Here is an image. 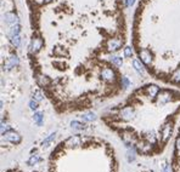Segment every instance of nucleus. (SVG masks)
Instances as JSON below:
<instances>
[{"label":"nucleus","mask_w":180,"mask_h":172,"mask_svg":"<svg viewBox=\"0 0 180 172\" xmlns=\"http://www.w3.org/2000/svg\"><path fill=\"white\" fill-rule=\"evenodd\" d=\"M12 42H13V45L17 47V46L20 45V36H18V35H15V36H13V40H12Z\"/></svg>","instance_id":"obj_12"},{"label":"nucleus","mask_w":180,"mask_h":172,"mask_svg":"<svg viewBox=\"0 0 180 172\" xmlns=\"http://www.w3.org/2000/svg\"><path fill=\"white\" fill-rule=\"evenodd\" d=\"M177 148H178V150L180 152V137L177 139Z\"/></svg>","instance_id":"obj_15"},{"label":"nucleus","mask_w":180,"mask_h":172,"mask_svg":"<svg viewBox=\"0 0 180 172\" xmlns=\"http://www.w3.org/2000/svg\"><path fill=\"white\" fill-rule=\"evenodd\" d=\"M133 66H134V69L140 74V75H144L145 74V69H144V67L141 66V63L138 61V60H134L133 61Z\"/></svg>","instance_id":"obj_3"},{"label":"nucleus","mask_w":180,"mask_h":172,"mask_svg":"<svg viewBox=\"0 0 180 172\" xmlns=\"http://www.w3.org/2000/svg\"><path fill=\"white\" fill-rule=\"evenodd\" d=\"M71 126H72V129H74V130H83L84 129V124H82L79 121H72L71 123Z\"/></svg>","instance_id":"obj_6"},{"label":"nucleus","mask_w":180,"mask_h":172,"mask_svg":"<svg viewBox=\"0 0 180 172\" xmlns=\"http://www.w3.org/2000/svg\"><path fill=\"white\" fill-rule=\"evenodd\" d=\"M170 135V125L169 124H166L162 129V137H163V141H167V138L169 137Z\"/></svg>","instance_id":"obj_5"},{"label":"nucleus","mask_w":180,"mask_h":172,"mask_svg":"<svg viewBox=\"0 0 180 172\" xmlns=\"http://www.w3.org/2000/svg\"><path fill=\"white\" fill-rule=\"evenodd\" d=\"M36 55L46 39L56 36L54 57H66L67 45L101 47L114 53L125 44V0H26Z\"/></svg>","instance_id":"obj_1"},{"label":"nucleus","mask_w":180,"mask_h":172,"mask_svg":"<svg viewBox=\"0 0 180 172\" xmlns=\"http://www.w3.org/2000/svg\"><path fill=\"white\" fill-rule=\"evenodd\" d=\"M34 120H36L38 124H41V120H43V114H41V113H36V114H34Z\"/></svg>","instance_id":"obj_9"},{"label":"nucleus","mask_w":180,"mask_h":172,"mask_svg":"<svg viewBox=\"0 0 180 172\" xmlns=\"http://www.w3.org/2000/svg\"><path fill=\"white\" fill-rule=\"evenodd\" d=\"M124 55H125V57H132V55H133L132 47H125L124 49Z\"/></svg>","instance_id":"obj_10"},{"label":"nucleus","mask_w":180,"mask_h":172,"mask_svg":"<svg viewBox=\"0 0 180 172\" xmlns=\"http://www.w3.org/2000/svg\"><path fill=\"white\" fill-rule=\"evenodd\" d=\"M54 138H55V134H51V136H50V137H48L45 141H44V142H43V145H44V144H45V145H48V143H49V142H51Z\"/></svg>","instance_id":"obj_11"},{"label":"nucleus","mask_w":180,"mask_h":172,"mask_svg":"<svg viewBox=\"0 0 180 172\" xmlns=\"http://www.w3.org/2000/svg\"><path fill=\"white\" fill-rule=\"evenodd\" d=\"M38 161H40V158H39L38 155H36V156H32V158L29 159V161H28V165H29V166H32V165H36Z\"/></svg>","instance_id":"obj_7"},{"label":"nucleus","mask_w":180,"mask_h":172,"mask_svg":"<svg viewBox=\"0 0 180 172\" xmlns=\"http://www.w3.org/2000/svg\"><path fill=\"white\" fill-rule=\"evenodd\" d=\"M5 138H6L7 141L12 142V143H18V142L21 141L20 135L16 134V132H13V131H9L7 134H5Z\"/></svg>","instance_id":"obj_2"},{"label":"nucleus","mask_w":180,"mask_h":172,"mask_svg":"<svg viewBox=\"0 0 180 172\" xmlns=\"http://www.w3.org/2000/svg\"><path fill=\"white\" fill-rule=\"evenodd\" d=\"M83 118L85 119V120H88V121H93V120H95V114L94 113H88V114H85V115H83Z\"/></svg>","instance_id":"obj_8"},{"label":"nucleus","mask_w":180,"mask_h":172,"mask_svg":"<svg viewBox=\"0 0 180 172\" xmlns=\"http://www.w3.org/2000/svg\"><path fill=\"white\" fill-rule=\"evenodd\" d=\"M31 108H32V109H36V108H38V103H36V101H31Z\"/></svg>","instance_id":"obj_14"},{"label":"nucleus","mask_w":180,"mask_h":172,"mask_svg":"<svg viewBox=\"0 0 180 172\" xmlns=\"http://www.w3.org/2000/svg\"><path fill=\"white\" fill-rule=\"evenodd\" d=\"M36 101H41V100H43V96H41V93H40L39 91H36Z\"/></svg>","instance_id":"obj_13"},{"label":"nucleus","mask_w":180,"mask_h":172,"mask_svg":"<svg viewBox=\"0 0 180 172\" xmlns=\"http://www.w3.org/2000/svg\"><path fill=\"white\" fill-rule=\"evenodd\" d=\"M67 145H70V147H75V145H79L80 144V138L78 137V136H74V137H70L67 139Z\"/></svg>","instance_id":"obj_4"}]
</instances>
